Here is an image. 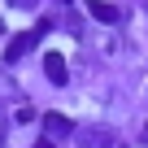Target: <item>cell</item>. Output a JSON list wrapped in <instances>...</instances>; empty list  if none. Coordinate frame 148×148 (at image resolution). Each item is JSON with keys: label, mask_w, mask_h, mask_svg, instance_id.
Segmentation results:
<instances>
[{"label": "cell", "mask_w": 148, "mask_h": 148, "mask_svg": "<svg viewBox=\"0 0 148 148\" xmlns=\"http://www.w3.org/2000/svg\"><path fill=\"white\" fill-rule=\"evenodd\" d=\"M35 44H39V31H22V35H13V39H9V48H5V65H18Z\"/></svg>", "instance_id": "1"}, {"label": "cell", "mask_w": 148, "mask_h": 148, "mask_svg": "<svg viewBox=\"0 0 148 148\" xmlns=\"http://www.w3.org/2000/svg\"><path fill=\"white\" fill-rule=\"evenodd\" d=\"M44 74H48V83H52V87H65V79H70L65 57H61V52H48V57H44Z\"/></svg>", "instance_id": "2"}, {"label": "cell", "mask_w": 148, "mask_h": 148, "mask_svg": "<svg viewBox=\"0 0 148 148\" xmlns=\"http://www.w3.org/2000/svg\"><path fill=\"white\" fill-rule=\"evenodd\" d=\"M44 131H48V139H65V135H74V122L65 113H48L44 118Z\"/></svg>", "instance_id": "3"}, {"label": "cell", "mask_w": 148, "mask_h": 148, "mask_svg": "<svg viewBox=\"0 0 148 148\" xmlns=\"http://www.w3.org/2000/svg\"><path fill=\"white\" fill-rule=\"evenodd\" d=\"M87 13H92L96 22H105V26H113V22L122 18V13L113 9V5H105V0H87Z\"/></svg>", "instance_id": "4"}, {"label": "cell", "mask_w": 148, "mask_h": 148, "mask_svg": "<svg viewBox=\"0 0 148 148\" xmlns=\"http://www.w3.org/2000/svg\"><path fill=\"white\" fill-rule=\"evenodd\" d=\"M9 9H39V0H9Z\"/></svg>", "instance_id": "5"}, {"label": "cell", "mask_w": 148, "mask_h": 148, "mask_svg": "<svg viewBox=\"0 0 148 148\" xmlns=\"http://www.w3.org/2000/svg\"><path fill=\"white\" fill-rule=\"evenodd\" d=\"M0 35H5V22H0Z\"/></svg>", "instance_id": "6"}, {"label": "cell", "mask_w": 148, "mask_h": 148, "mask_svg": "<svg viewBox=\"0 0 148 148\" xmlns=\"http://www.w3.org/2000/svg\"><path fill=\"white\" fill-rule=\"evenodd\" d=\"M61 5H70V0H61Z\"/></svg>", "instance_id": "7"}]
</instances>
